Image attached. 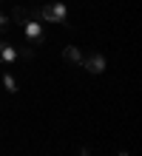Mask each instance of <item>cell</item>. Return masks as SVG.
I'll return each instance as SVG.
<instances>
[{
  "label": "cell",
  "instance_id": "6da1fadb",
  "mask_svg": "<svg viewBox=\"0 0 142 156\" xmlns=\"http://www.w3.org/2000/svg\"><path fill=\"white\" fill-rule=\"evenodd\" d=\"M37 17H43L46 23H68V9H65V3H46L40 12H37Z\"/></svg>",
  "mask_w": 142,
  "mask_h": 156
},
{
  "label": "cell",
  "instance_id": "7a4b0ae2",
  "mask_svg": "<svg viewBox=\"0 0 142 156\" xmlns=\"http://www.w3.org/2000/svg\"><path fill=\"white\" fill-rule=\"evenodd\" d=\"M23 34H26V40L28 45H40L46 40V31H43V23H37L34 17H28V20L23 23Z\"/></svg>",
  "mask_w": 142,
  "mask_h": 156
},
{
  "label": "cell",
  "instance_id": "3957f363",
  "mask_svg": "<svg viewBox=\"0 0 142 156\" xmlns=\"http://www.w3.org/2000/svg\"><path fill=\"white\" fill-rule=\"evenodd\" d=\"M80 66H82L85 71H91V74H102V71H105V57L94 51V54H88V57H82Z\"/></svg>",
  "mask_w": 142,
  "mask_h": 156
},
{
  "label": "cell",
  "instance_id": "277c9868",
  "mask_svg": "<svg viewBox=\"0 0 142 156\" xmlns=\"http://www.w3.org/2000/svg\"><path fill=\"white\" fill-rule=\"evenodd\" d=\"M82 57H85V54L77 48V45H65V51H63V60H65V62H74V66H80Z\"/></svg>",
  "mask_w": 142,
  "mask_h": 156
},
{
  "label": "cell",
  "instance_id": "5b68a950",
  "mask_svg": "<svg viewBox=\"0 0 142 156\" xmlns=\"http://www.w3.org/2000/svg\"><path fill=\"white\" fill-rule=\"evenodd\" d=\"M14 60H17V48L12 43H6L3 51H0V62H14Z\"/></svg>",
  "mask_w": 142,
  "mask_h": 156
},
{
  "label": "cell",
  "instance_id": "8992f818",
  "mask_svg": "<svg viewBox=\"0 0 142 156\" xmlns=\"http://www.w3.org/2000/svg\"><path fill=\"white\" fill-rule=\"evenodd\" d=\"M9 14H12V23H26L28 20V17H31V14H28V9H23V6H17V9H12V12H9Z\"/></svg>",
  "mask_w": 142,
  "mask_h": 156
},
{
  "label": "cell",
  "instance_id": "52a82bcc",
  "mask_svg": "<svg viewBox=\"0 0 142 156\" xmlns=\"http://www.w3.org/2000/svg\"><path fill=\"white\" fill-rule=\"evenodd\" d=\"M17 57H20V60H31L34 57V45H20V48H17Z\"/></svg>",
  "mask_w": 142,
  "mask_h": 156
},
{
  "label": "cell",
  "instance_id": "ba28073f",
  "mask_svg": "<svg viewBox=\"0 0 142 156\" xmlns=\"http://www.w3.org/2000/svg\"><path fill=\"white\" fill-rule=\"evenodd\" d=\"M3 85H6V91H12V94H14V91H17V80L12 74H3Z\"/></svg>",
  "mask_w": 142,
  "mask_h": 156
},
{
  "label": "cell",
  "instance_id": "9c48e42d",
  "mask_svg": "<svg viewBox=\"0 0 142 156\" xmlns=\"http://www.w3.org/2000/svg\"><path fill=\"white\" fill-rule=\"evenodd\" d=\"M9 26H12V14H9V12H0V31H6Z\"/></svg>",
  "mask_w": 142,
  "mask_h": 156
},
{
  "label": "cell",
  "instance_id": "30bf717a",
  "mask_svg": "<svg viewBox=\"0 0 142 156\" xmlns=\"http://www.w3.org/2000/svg\"><path fill=\"white\" fill-rule=\"evenodd\" d=\"M119 156H131V153H119Z\"/></svg>",
  "mask_w": 142,
  "mask_h": 156
}]
</instances>
